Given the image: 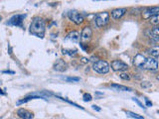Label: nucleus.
Listing matches in <instances>:
<instances>
[{"label":"nucleus","instance_id":"28","mask_svg":"<svg viewBox=\"0 0 159 119\" xmlns=\"http://www.w3.org/2000/svg\"><path fill=\"white\" fill-rule=\"evenodd\" d=\"M92 107H93V108L94 109V110H98V111H101V110H102V109L99 108V107H98V105H93Z\"/></svg>","mask_w":159,"mask_h":119},{"label":"nucleus","instance_id":"21","mask_svg":"<svg viewBox=\"0 0 159 119\" xmlns=\"http://www.w3.org/2000/svg\"><path fill=\"white\" fill-rule=\"evenodd\" d=\"M63 54H66V55H69V56H75V55H77V50H62Z\"/></svg>","mask_w":159,"mask_h":119},{"label":"nucleus","instance_id":"9","mask_svg":"<svg viewBox=\"0 0 159 119\" xmlns=\"http://www.w3.org/2000/svg\"><path fill=\"white\" fill-rule=\"evenodd\" d=\"M159 12V7L154 6V7H149L145 10H143L142 12V17L144 19H149L151 16H153L154 14H156Z\"/></svg>","mask_w":159,"mask_h":119},{"label":"nucleus","instance_id":"22","mask_svg":"<svg viewBox=\"0 0 159 119\" xmlns=\"http://www.w3.org/2000/svg\"><path fill=\"white\" fill-rule=\"evenodd\" d=\"M83 99H84V101L89 102V101H92L93 100V96L89 93H84L83 94Z\"/></svg>","mask_w":159,"mask_h":119},{"label":"nucleus","instance_id":"3","mask_svg":"<svg viewBox=\"0 0 159 119\" xmlns=\"http://www.w3.org/2000/svg\"><path fill=\"white\" fill-rule=\"evenodd\" d=\"M109 21V13L108 12H99L96 15L94 18V23L98 28H102L108 23Z\"/></svg>","mask_w":159,"mask_h":119},{"label":"nucleus","instance_id":"20","mask_svg":"<svg viewBox=\"0 0 159 119\" xmlns=\"http://www.w3.org/2000/svg\"><path fill=\"white\" fill-rule=\"evenodd\" d=\"M65 81H67L69 82H78L81 81V78L80 77H68L65 78Z\"/></svg>","mask_w":159,"mask_h":119},{"label":"nucleus","instance_id":"2","mask_svg":"<svg viewBox=\"0 0 159 119\" xmlns=\"http://www.w3.org/2000/svg\"><path fill=\"white\" fill-rule=\"evenodd\" d=\"M111 68V64L107 61H102V60H98V62H94L93 64V69L94 72L101 74H106L109 72Z\"/></svg>","mask_w":159,"mask_h":119},{"label":"nucleus","instance_id":"31","mask_svg":"<svg viewBox=\"0 0 159 119\" xmlns=\"http://www.w3.org/2000/svg\"><path fill=\"white\" fill-rule=\"evenodd\" d=\"M157 79H159V76H158V77H157Z\"/></svg>","mask_w":159,"mask_h":119},{"label":"nucleus","instance_id":"12","mask_svg":"<svg viewBox=\"0 0 159 119\" xmlns=\"http://www.w3.org/2000/svg\"><path fill=\"white\" fill-rule=\"evenodd\" d=\"M67 68H68V64L64 60H58L54 64V69L57 72H65L67 71Z\"/></svg>","mask_w":159,"mask_h":119},{"label":"nucleus","instance_id":"6","mask_svg":"<svg viewBox=\"0 0 159 119\" xmlns=\"http://www.w3.org/2000/svg\"><path fill=\"white\" fill-rule=\"evenodd\" d=\"M26 18V14H17L14 15L13 17L9 19V21L7 22L8 25L10 26H16V27H23V21L24 19Z\"/></svg>","mask_w":159,"mask_h":119},{"label":"nucleus","instance_id":"27","mask_svg":"<svg viewBox=\"0 0 159 119\" xmlns=\"http://www.w3.org/2000/svg\"><path fill=\"white\" fill-rule=\"evenodd\" d=\"M145 102H146V105L148 106V107H150V106H152V102H150L148 100V98H145Z\"/></svg>","mask_w":159,"mask_h":119},{"label":"nucleus","instance_id":"23","mask_svg":"<svg viewBox=\"0 0 159 119\" xmlns=\"http://www.w3.org/2000/svg\"><path fill=\"white\" fill-rule=\"evenodd\" d=\"M119 77H120V78L123 79V81H129V79H130V77H129V74L124 73L119 74Z\"/></svg>","mask_w":159,"mask_h":119},{"label":"nucleus","instance_id":"11","mask_svg":"<svg viewBox=\"0 0 159 119\" xmlns=\"http://www.w3.org/2000/svg\"><path fill=\"white\" fill-rule=\"evenodd\" d=\"M17 115L22 119H32L34 117V114L30 112L25 108H20L17 110Z\"/></svg>","mask_w":159,"mask_h":119},{"label":"nucleus","instance_id":"13","mask_svg":"<svg viewBox=\"0 0 159 119\" xmlns=\"http://www.w3.org/2000/svg\"><path fill=\"white\" fill-rule=\"evenodd\" d=\"M127 12L126 8H116L111 11V17L113 19H120Z\"/></svg>","mask_w":159,"mask_h":119},{"label":"nucleus","instance_id":"17","mask_svg":"<svg viewBox=\"0 0 159 119\" xmlns=\"http://www.w3.org/2000/svg\"><path fill=\"white\" fill-rule=\"evenodd\" d=\"M148 20H149V22H150L151 24H153V25H155V26L159 25V12L156 13V14H154L153 16H151Z\"/></svg>","mask_w":159,"mask_h":119},{"label":"nucleus","instance_id":"8","mask_svg":"<svg viewBox=\"0 0 159 119\" xmlns=\"http://www.w3.org/2000/svg\"><path fill=\"white\" fill-rule=\"evenodd\" d=\"M111 68L112 71L114 72H123L128 69V64H125L122 61H119V60H114V61L111 62Z\"/></svg>","mask_w":159,"mask_h":119},{"label":"nucleus","instance_id":"25","mask_svg":"<svg viewBox=\"0 0 159 119\" xmlns=\"http://www.w3.org/2000/svg\"><path fill=\"white\" fill-rule=\"evenodd\" d=\"M132 99H133V101H135V102H136V103L138 104V105H139V106H140V107H141V108H143V109H145V108H146V107H145V106H144V105H143V104H142V103L140 102V101H139V100H138V99H137V98H135V97H133Z\"/></svg>","mask_w":159,"mask_h":119},{"label":"nucleus","instance_id":"24","mask_svg":"<svg viewBox=\"0 0 159 119\" xmlns=\"http://www.w3.org/2000/svg\"><path fill=\"white\" fill-rule=\"evenodd\" d=\"M150 31H151L152 34L156 35V36H159V26H158V25H157V26L154 27L152 30H150Z\"/></svg>","mask_w":159,"mask_h":119},{"label":"nucleus","instance_id":"26","mask_svg":"<svg viewBox=\"0 0 159 119\" xmlns=\"http://www.w3.org/2000/svg\"><path fill=\"white\" fill-rule=\"evenodd\" d=\"M141 86L144 87V88H147V87H150L151 86V83H149V82H142L141 83Z\"/></svg>","mask_w":159,"mask_h":119},{"label":"nucleus","instance_id":"7","mask_svg":"<svg viewBox=\"0 0 159 119\" xmlns=\"http://www.w3.org/2000/svg\"><path fill=\"white\" fill-rule=\"evenodd\" d=\"M142 69H147V71H156L158 68V62L154 58H146L145 62L140 68Z\"/></svg>","mask_w":159,"mask_h":119},{"label":"nucleus","instance_id":"19","mask_svg":"<svg viewBox=\"0 0 159 119\" xmlns=\"http://www.w3.org/2000/svg\"><path fill=\"white\" fill-rule=\"evenodd\" d=\"M59 98H60V99H62L63 101H66V102H68L69 104H71V105H73V106H75V107L80 108V109H84V107H82L81 105H78V104H76V103L72 102L71 100H69V99H67V98H63V97H59Z\"/></svg>","mask_w":159,"mask_h":119},{"label":"nucleus","instance_id":"10","mask_svg":"<svg viewBox=\"0 0 159 119\" xmlns=\"http://www.w3.org/2000/svg\"><path fill=\"white\" fill-rule=\"evenodd\" d=\"M80 40H81V34H80L78 31L70 32L66 37V41H70L72 43H79Z\"/></svg>","mask_w":159,"mask_h":119},{"label":"nucleus","instance_id":"4","mask_svg":"<svg viewBox=\"0 0 159 119\" xmlns=\"http://www.w3.org/2000/svg\"><path fill=\"white\" fill-rule=\"evenodd\" d=\"M93 36V30L91 29V27L86 26L84 27V29L82 30L81 33V46H84V45H88V43H89Z\"/></svg>","mask_w":159,"mask_h":119},{"label":"nucleus","instance_id":"16","mask_svg":"<svg viewBox=\"0 0 159 119\" xmlns=\"http://www.w3.org/2000/svg\"><path fill=\"white\" fill-rule=\"evenodd\" d=\"M147 53L150 55L151 57L156 58L159 57V46H153L150 49L147 50Z\"/></svg>","mask_w":159,"mask_h":119},{"label":"nucleus","instance_id":"29","mask_svg":"<svg viewBox=\"0 0 159 119\" xmlns=\"http://www.w3.org/2000/svg\"><path fill=\"white\" fill-rule=\"evenodd\" d=\"M3 73H11V74H14V72H10V71H4Z\"/></svg>","mask_w":159,"mask_h":119},{"label":"nucleus","instance_id":"5","mask_svg":"<svg viewBox=\"0 0 159 119\" xmlns=\"http://www.w3.org/2000/svg\"><path fill=\"white\" fill-rule=\"evenodd\" d=\"M68 17L72 22H74L77 25H81L84 21V18L83 16V14L80 13L79 11H77V10H71V11H69Z\"/></svg>","mask_w":159,"mask_h":119},{"label":"nucleus","instance_id":"18","mask_svg":"<svg viewBox=\"0 0 159 119\" xmlns=\"http://www.w3.org/2000/svg\"><path fill=\"white\" fill-rule=\"evenodd\" d=\"M126 115L128 117H131V118H134V119H144V117L142 115H139L137 113H134L132 111H125Z\"/></svg>","mask_w":159,"mask_h":119},{"label":"nucleus","instance_id":"15","mask_svg":"<svg viewBox=\"0 0 159 119\" xmlns=\"http://www.w3.org/2000/svg\"><path fill=\"white\" fill-rule=\"evenodd\" d=\"M111 87L116 91H132V88L125 86H121V84H117V83H112Z\"/></svg>","mask_w":159,"mask_h":119},{"label":"nucleus","instance_id":"32","mask_svg":"<svg viewBox=\"0 0 159 119\" xmlns=\"http://www.w3.org/2000/svg\"><path fill=\"white\" fill-rule=\"evenodd\" d=\"M157 113H159V110H157Z\"/></svg>","mask_w":159,"mask_h":119},{"label":"nucleus","instance_id":"1","mask_svg":"<svg viewBox=\"0 0 159 119\" xmlns=\"http://www.w3.org/2000/svg\"><path fill=\"white\" fill-rule=\"evenodd\" d=\"M29 31L32 35L38 38H44L46 32V24L41 17H35L30 24Z\"/></svg>","mask_w":159,"mask_h":119},{"label":"nucleus","instance_id":"14","mask_svg":"<svg viewBox=\"0 0 159 119\" xmlns=\"http://www.w3.org/2000/svg\"><path fill=\"white\" fill-rule=\"evenodd\" d=\"M145 60H146V57H144L143 55L137 54L133 59V64L137 68H141L144 62H145Z\"/></svg>","mask_w":159,"mask_h":119},{"label":"nucleus","instance_id":"30","mask_svg":"<svg viewBox=\"0 0 159 119\" xmlns=\"http://www.w3.org/2000/svg\"><path fill=\"white\" fill-rule=\"evenodd\" d=\"M83 62L84 63H87V62H89V60H87L86 58H83Z\"/></svg>","mask_w":159,"mask_h":119}]
</instances>
